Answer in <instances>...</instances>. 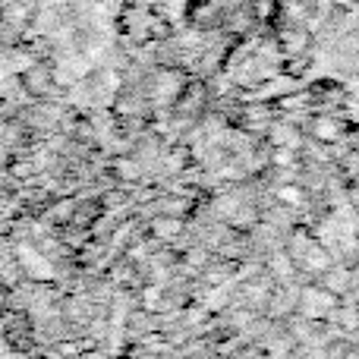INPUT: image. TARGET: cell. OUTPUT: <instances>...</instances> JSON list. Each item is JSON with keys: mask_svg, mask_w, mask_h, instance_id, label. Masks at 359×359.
<instances>
[{"mask_svg": "<svg viewBox=\"0 0 359 359\" xmlns=\"http://www.w3.org/2000/svg\"><path fill=\"white\" fill-rule=\"evenodd\" d=\"M19 262L25 265V271H29L32 278H41V280H50V278H54V268H50V262L41 259L35 249L19 246Z\"/></svg>", "mask_w": 359, "mask_h": 359, "instance_id": "obj_1", "label": "cell"}, {"mask_svg": "<svg viewBox=\"0 0 359 359\" xmlns=\"http://www.w3.org/2000/svg\"><path fill=\"white\" fill-rule=\"evenodd\" d=\"M155 230H158L161 236H174L177 230H180V224H177V221H161V224H155Z\"/></svg>", "mask_w": 359, "mask_h": 359, "instance_id": "obj_2", "label": "cell"}, {"mask_svg": "<svg viewBox=\"0 0 359 359\" xmlns=\"http://www.w3.org/2000/svg\"><path fill=\"white\" fill-rule=\"evenodd\" d=\"M274 142L278 145H293V133L290 130H274Z\"/></svg>", "mask_w": 359, "mask_h": 359, "instance_id": "obj_3", "label": "cell"}, {"mask_svg": "<svg viewBox=\"0 0 359 359\" xmlns=\"http://www.w3.org/2000/svg\"><path fill=\"white\" fill-rule=\"evenodd\" d=\"M274 164H280V168H290L293 155H290V151H278V155H274Z\"/></svg>", "mask_w": 359, "mask_h": 359, "instance_id": "obj_4", "label": "cell"}, {"mask_svg": "<svg viewBox=\"0 0 359 359\" xmlns=\"http://www.w3.org/2000/svg\"><path fill=\"white\" fill-rule=\"evenodd\" d=\"M280 198H287V202L297 205V202H299V192L293 189V186H287V189H280Z\"/></svg>", "mask_w": 359, "mask_h": 359, "instance_id": "obj_5", "label": "cell"}, {"mask_svg": "<svg viewBox=\"0 0 359 359\" xmlns=\"http://www.w3.org/2000/svg\"><path fill=\"white\" fill-rule=\"evenodd\" d=\"M318 136H325V139L334 136V126H331V123H318Z\"/></svg>", "mask_w": 359, "mask_h": 359, "instance_id": "obj_6", "label": "cell"}]
</instances>
